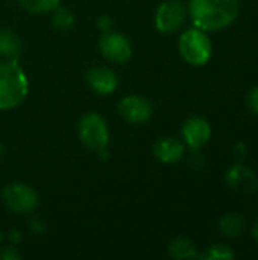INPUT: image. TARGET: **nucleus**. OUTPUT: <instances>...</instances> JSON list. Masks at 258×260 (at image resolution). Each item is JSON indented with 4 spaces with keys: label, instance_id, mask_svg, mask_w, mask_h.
Here are the masks:
<instances>
[{
    "label": "nucleus",
    "instance_id": "nucleus-1",
    "mask_svg": "<svg viewBox=\"0 0 258 260\" xmlns=\"http://www.w3.org/2000/svg\"><path fill=\"white\" fill-rule=\"evenodd\" d=\"M187 11L193 26L205 32H217L236 21L240 0H190Z\"/></svg>",
    "mask_w": 258,
    "mask_h": 260
},
{
    "label": "nucleus",
    "instance_id": "nucleus-2",
    "mask_svg": "<svg viewBox=\"0 0 258 260\" xmlns=\"http://www.w3.org/2000/svg\"><path fill=\"white\" fill-rule=\"evenodd\" d=\"M29 93V79L18 59L0 61V110H14L24 102Z\"/></svg>",
    "mask_w": 258,
    "mask_h": 260
},
{
    "label": "nucleus",
    "instance_id": "nucleus-3",
    "mask_svg": "<svg viewBox=\"0 0 258 260\" xmlns=\"http://www.w3.org/2000/svg\"><path fill=\"white\" fill-rule=\"evenodd\" d=\"M178 50L187 64L201 67L211 59L213 43L205 30L193 26L181 34L178 40Z\"/></svg>",
    "mask_w": 258,
    "mask_h": 260
},
{
    "label": "nucleus",
    "instance_id": "nucleus-4",
    "mask_svg": "<svg viewBox=\"0 0 258 260\" xmlns=\"http://www.w3.org/2000/svg\"><path fill=\"white\" fill-rule=\"evenodd\" d=\"M81 143L94 154H105L109 143V129L106 120L99 113H85L78 123Z\"/></svg>",
    "mask_w": 258,
    "mask_h": 260
},
{
    "label": "nucleus",
    "instance_id": "nucleus-5",
    "mask_svg": "<svg viewBox=\"0 0 258 260\" xmlns=\"http://www.w3.org/2000/svg\"><path fill=\"white\" fill-rule=\"evenodd\" d=\"M2 200L5 206L17 215H29L38 207V193L24 183H11L3 187Z\"/></svg>",
    "mask_w": 258,
    "mask_h": 260
},
{
    "label": "nucleus",
    "instance_id": "nucleus-6",
    "mask_svg": "<svg viewBox=\"0 0 258 260\" xmlns=\"http://www.w3.org/2000/svg\"><path fill=\"white\" fill-rule=\"evenodd\" d=\"M187 8L181 0H166L155 12V27L161 34L178 32L187 20Z\"/></svg>",
    "mask_w": 258,
    "mask_h": 260
},
{
    "label": "nucleus",
    "instance_id": "nucleus-7",
    "mask_svg": "<svg viewBox=\"0 0 258 260\" xmlns=\"http://www.w3.org/2000/svg\"><path fill=\"white\" fill-rule=\"evenodd\" d=\"M99 49L106 61L116 64H125L132 56V44L128 37L113 29L103 32L99 41Z\"/></svg>",
    "mask_w": 258,
    "mask_h": 260
},
{
    "label": "nucleus",
    "instance_id": "nucleus-8",
    "mask_svg": "<svg viewBox=\"0 0 258 260\" xmlns=\"http://www.w3.org/2000/svg\"><path fill=\"white\" fill-rule=\"evenodd\" d=\"M117 111L123 120L132 125H141L151 120L154 114V107L149 99L138 94H128L120 99Z\"/></svg>",
    "mask_w": 258,
    "mask_h": 260
},
{
    "label": "nucleus",
    "instance_id": "nucleus-9",
    "mask_svg": "<svg viewBox=\"0 0 258 260\" xmlns=\"http://www.w3.org/2000/svg\"><path fill=\"white\" fill-rule=\"evenodd\" d=\"M181 136L189 148L201 149L211 139V125L207 119L201 116H192L182 123Z\"/></svg>",
    "mask_w": 258,
    "mask_h": 260
},
{
    "label": "nucleus",
    "instance_id": "nucleus-10",
    "mask_svg": "<svg viewBox=\"0 0 258 260\" xmlns=\"http://www.w3.org/2000/svg\"><path fill=\"white\" fill-rule=\"evenodd\" d=\"M85 81L88 87L102 96L113 94L119 87V76L114 70L108 67H91L85 73Z\"/></svg>",
    "mask_w": 258,
    "mask_h": 260
},
{
    "label": "nucleus",
    "instance_id": "nucleus-11",
    "mask_svg": "<svg viewBox=\"0 0 258 260\" xmlns=\"http://www.w3.org/2000/svg\"><path fill=\"white\" fill-rule=\"evenodd\" d=\"M225 181L230 186V189L236 192L254 193L258 189V178L255 174L242 163H236L227 171Z\"/></svg>",
    "mask_w": 258,
    "mask_h": 260
},
{
    "label": "nucleus",
    "instance_id": "nucleus-12",
    "mask_svg": "<svg viewBox=\"0 0 258 260\" xmlns=\"http://www.w3.org/2000/svg\"><path fill=\"white\" fill-rule=\"evenodd\" d=\"M154 155L164 165H175L182 160L186 145L175 137H163L154 145Z\"/></svg>",
    "mask_w": 258,
    "mask_h": 260
},
{
    "label": "nucleus",
    "instance_id": "nucleus-13",
    "mask_svg": "<svg viewBox=\"0 0 258 260\" xmlns=\"http://www.w3.org/2000/svg\"><path fill=\"white\" fill-rule=\"evenodd\" d=\"M23 44L20 37L8 27H0V56L3 59H18Z\"/></svg>",
    "mask_w": 258,
    "mask_h": 260
},
{
    "label": "nucleus",
    "instance_id": "nucleus-14",
    "mask_svg": "<svg viewBox=\"0 0 258 260\" xmlns=\"http://www.w3.org/2000/svg\"><path fill=\"white\" fill-rule=\"evenodd\" d=\"M169 256L175 260H189V259H198L199 253H198V247L187 238H175L170 244H169Z\"/></svg>",
    "mask_w": 258,
    "mask_h": 260
},
{
    "label": "nucleus",
    "instance_id": "nucleus-15",
    "mask_svg": "<svg viewBox=\"0 0 258 260\" xmlns=\"http://www.w3.org/2000/svg\"><path fill=\"white\" fill-rule=\"evenodd\" d=\"M246 229V221L240 213L231 212L220 218L219 221V232L227 238H239Z\"/></svg>",
    "mask_w": 258,
    "mask_h": 260
},
{
    "label": "nucleus",
    "instance_id": "nucleus-16",
    "mask_svg": "<svg viewBox=\"0 0 258 260\" xmlns=\"http://www.w3.org/2000/svg\"><path fill=\"white\" fill-rule=\"evenodd\" d=\"M52 24L58 29V30H68L71 29V26L75 24V14L58 5L53 11H52Z\"/></svg>",
    "mask_w": 258,
    "mask_h": 260
},
{
    "label": "nucleus",
    "instance_id": "nucleus-17",
    "mask_svg": "<svg viewBox=\"0 0 258 260\" xmlns=\"http://www.w3.org/2000/svg\"><path fill=\"white\" fill-rule=\"evenodd\" d=\"M17 2L23 9L32 14L52 12L61 3V0H17Z\"/></svg>",
    "mask_w": 258,
    "mask_h": 260
},
{
    "label": "nucleus",
    "instance_id": "nucleus-18",
    "mask_svg": "<svg viewBox=\"0 0 258 260\" xmlns=\"http://www.w3.org/2000/svg\"><path fill=\"white\" fill-rule=\"evenodd\" d=\"M199 257L207 260H233L236 259V253L233 251V248L230 245L214 244L204 254H199Z\"/></svg>",
    "mask_w": 258,
    "mask_h": 260
},
{
    "label": "nucleus",
    "instance_id": "nucleus-19",
    "mask_svg": "<svg viewBox=\"0 0 258 260\" xmlns=\"http://www.w3.org/2000/svg\"><path fill=\"white\" fill-rule=\"evenodd\" d=\"M246 102H248V107L251 108V111L258 116V87H254L249 90L248 96H246Z\"/></svg>",
    "mask_w": 258,
    "mask_h": 260
},
{
    "label": "nucleus",
    "instance_id": "nucleus-20",
    "mask_svg": "<svg viewBox=\"0 0 258 260\" xmlns=\"http://www.w3.org/2000/svg\"><path fill=\"white\" fill-rule=\"evenodd\" d=\"M20 254L17 253L15 247H5L0 250V260H18Z\"/></svg>",
    "mask_w": 258,
    "mask_h": 260
},
{
    "label": "nucleus",
    "instance_id": "nucleus-21",
    "mask_svg": "<svg viewBox=\"0 0 258 260\" xmlns=\"http://www.w3.org/2000/svg\"><path fill=\"white\" fill-rule=\"evenodd\" d=\"M29 227H30V230H32L33 233H36V235H41V233L46 230L44 221H43L41 218H38V216H33V218L29 221Z\"/></svg>",
    "mask_w": 258,
    "mask_h": 260
},
{
    "label": "nucleus",
    "instance_id": "nucleus-22",
    "mask_svg": "<svg viewBox=\"0 0 258 260\" xmlns=\"http://www.w3.org/2000/svg\"><path fill=\"white\" fill-rule=\"evenodd\" d=\"M97 27H99L102 32H108V30L113 29V20H111L108 15H102V17H99V20H97Z\"/></svg>",
    "mask_w": 258,
    "mask_h": 260
},
{
    "label": "nucleus",
    "instance_id": "nucleus-23",
    "mask_svg": "<svg viewBox=\"0 0 258 260\" xmlns=\"http://www.w3.org/2000/svg\"><path fill=\"white\" fill-rule=\"evenodd\" d=\"M252 236H254V239L258 242V219L254 222V225H252Z\"/></svg>",
    "mask_w": 258,
    "mask_h": 260
},
{
    "label": "nucleus",
    "instance_id": "nucleus-24",
    "mask_svg": "<svg viewBox=\"0 0 258 260\" xmlns=\"http://www.w3.org/2000/svg\"><path fill=\"white\" fill-rule=\"evenodd\" d=\"M2 154H3V146H2V143H0V157H2Z\"/></svg>",
    "mask_w": 258,
    "mask_h": 260
}]
</instances>
